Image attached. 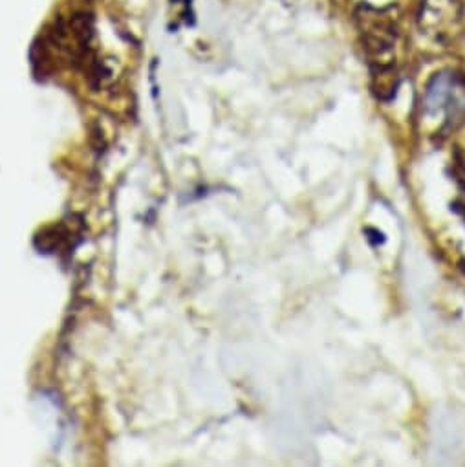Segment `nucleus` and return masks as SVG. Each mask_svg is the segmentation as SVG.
Returning <instances> with one entry per match:
<instances>
[{"label": "nucleus", "instance_id": "f257e3e1", "mask_svg": "<svg viewBox=\"0 0 465 467\" xmlns=\"http://www.w3.org/2000/svg\"><path fill=\"white\" fill-rule=\"evenodd\" d=\"M356 23L363 37V48L367 52L372 79L376 81V92L387 98L396 92V41L398 26L394 16L367 5L356 10Z\"/></svg>", "mask_w": 465, "mask_h": 467}, {"label": "nucleus", "instance_id": "f03ea898", "mask_svg": "<svg viewBox=\"0 0 465 467\" xmlns=\"http://www.w3.org/2000/svg\"><path fill=\"white\" fill-rule=\"evenodd\" d=\"M425 114L441 118V125L454 129L465 116V78L456 72H441L432 78L423 98Z\"/></svg>", "mask_w": 465, "mask_h": 467}, {"label": "nucleus", "instance_id": "7ed1b4c3", "mask_svg": "<svg viewBox=\"0 0 465 467\" xmlns=\"http://www.w3.org/2000/svg\"><path fill=\"white\" fill-rule=\"evenodd\" d=\"M463 17L460 0H421L416 21L425 36L434 39H449L460 28Z\"/></svg>", "mask_w": 465, "mask_h": 467}]
</instances>
